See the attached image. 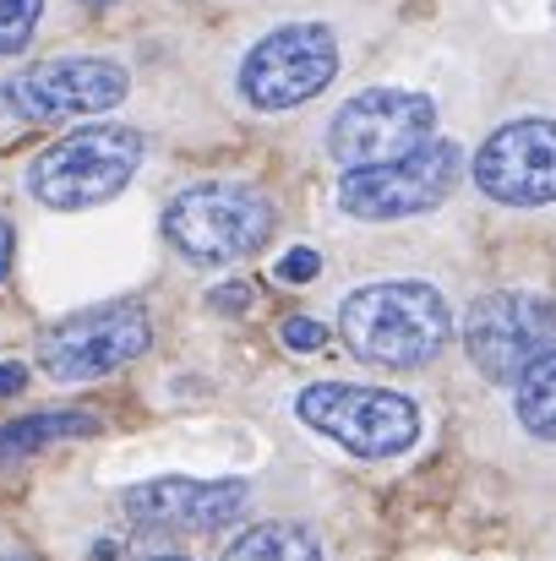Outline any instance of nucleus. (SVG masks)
<instances>
[{
	"label": "nucleus",
	"mask_w": 556,
	"mask_h": 561,
	"mask_svg": "<svg viewBox=\"0 0 556 561\" xmlns=\"http://www.w3.org/2000/svg\"><path fill=\"white\" fill-rule=\"evenodd\" d=\"M344 344L387 371H420L442 355L453 317L436 284L425 278H387V284H361L339 306Z\"/></svg>",
	"instance_id": "nucleus-1"
},
{
	"label": "nucleus",
	"mask_w": 556,
	"mask_h": 561,
	"mask_svg": "<svg viewBox=\"0 0 556 561\" xmlns=\"http://www.w3.org/2000/svg\"><path fill=\"white\" fill-rule=\"evenodd\" d=\"M93 431H99V414H88V409H44V414L5 420V425H0V463L33 458V453H38V447H49V442L93 436Z\"/></svg>",
	"instance_id": "nucleus-13"
},
{
	"label": "nucleus",
	"mask_w": 556,
	"mask_h": 561,
	"mask_svg": "<svg viewBox=\"0 0 556 561\" xmlns=\"http://www.w3.org/2000/svg\"><path fill=\"white\" fill-rule=\"evenodd\" d=\"M322 273V256L311 245H295L290 256H279V284H311Z\"/></svg>",
	"instance_id": "nucleus-18"
},
{
	"label": "nucleus",
	"mask_w": 556,
	"mask_h": 561,
	"mask_svg": "<svg viewBox=\"0 0 556 561\" xmlns=\"http://www.w3.org/2000/svg\"><path fill=\"white\" fill-rule=\"evenodd\" d=\"M339 33L328 22H284L262 33L240 60V99L262 115H284L311 104L339 77Z\"/></svg>",
	"instance_id": "nucleus-3"
},
{
	"label": "nucleus",
	"mask_w": 556,
	"mask_h": 561,
	"mask_svg": "<svg viewBox=\"0 0 556 561\" xmlns=\"http://www.w3.org/2000/svg\"><path fill=\"white\" fill-rule=\"evenodd\" d=\"M5 561H22V557H5Z\"/></svg>",
	"instance_id": "nucleus-24"
},
{
	"label": "nucleus",
	"mask_w": 556,
	"mask_h": 561,
	"mask_svg": "<svg viewBox=\"0 0 556 561\" xmlns=\"http://www.w3.org/2000/svg\"><path fill=\"white\" fill-rule=\"evenodd\" d=\"M164 234H170V245L181 251L185 262L218 267V262L251 256V251L273 234V202H268L262 191L229 186V181L191 186L170 202Z\"/></svg>",
	"instance_id": "nucleus-5"
},
{
	"label": "nucleus",
	"mask_w": 556,
	"mask_h": 561,
	"mask_svg": "<svg viewBox=\"0 0 556 561\" xmlns=\"http://www.w3.org/2000/svg\"><path fill=\"white\" fill-rule=\"evenodd\" d=\"M82 5H110V0H82Z\"/></svg>",
	"instance_id": "nucleus-23"
},
{
	"label": "nucleus",
	"mask_w": 556,
	"mask_h": 561,
	"mask_svg": "<svg viewBox=\"0 0 556 561\" xmlns=\"http://www.w3.org/2000/svg\"><path fill=\"white\" fill-rule=\"evenodd\" d=\"M207 306H218V311H246V306H251V284H224V289L207 295Z\"/></svg>",
	"instance_id": "nucleus-19"
},
{
	"label": "nucleus",
	"mask_w": 556,
	"mask_h": 561,
	"mask_svg": "<svg viewBox=\"0 0 556 561\" xmlns=\"http://www.w3.org/2000/svg\"><path fill=\"white\" fill-rule=\"evenodd\" d=\"M224 561H322V551L300 524H257L224 551Z\"/></svg>",
	"instance_id": "nucleus-14"
},
{
	"label": "nucleus",
	"mask_w": 556,
	"mask_h": 561,
	"mask_svg": "<svg viewBox=\"0 0 556 561\" xmlns=\"http://www.w3.org/2000/svg\"><path fill=\"white\" fill-rule=\"evenodd\" d=\"M5 273H11V224L0 218V284H5Z\"/></svg>",
	"instance_id": "nucleus-21"
},
{
	"label": "nucleus",
	"mask_w": 556,
	"mask_h": 561,
	"mask_svg": "<svg viewBox=\"0 0 556 561\" xmlns=\"http://www.w3.org/2000/svg\"><path fill=\"white\" fill-rule=\"evenodd\" d=\"M436 137V104L409 88H366L344 99V110L328 126V153L339 170H371L387 159L415 153Z\"/></svg>",
	"instance_id": "nucleus-8"
},
{
	"label": "nucleus",
	"mask_w": 556,
	"mask_h": 561,
	"mask_svg": "<svg viewBox=\"0 0 556 561\" xmlns=\"http://www.w3.org/2000/svg\"><path fill=\"white\" fill-rule=\"evenodd\" d=\"M148 561H185V557H148Z\"/></svg>",
	"instance_id": "nucleus-22"
},
{
	"label": "nucleus",
	"mask_w": 556,
	"mask_h": 561,
	"mask_svg": "<svg viewBox=\"0 0 556 561\" xmlns=\"http://www.w3.org/2000/svg\"><path fill=\"white\" fill-rule=\"evenodd\" d=\"M132 77L121 60L104 55H66V60H44L27 66L5 82V104L27 121H71V115H99L115 110L126 99Z\"/></svg>",
	"instance_id": "nucleus-10"
},
{
	"label": "nucleus",
	"mask_w": 556,
	"mask_h": 561,
	"mask_svg": "<svg viewBox=\"0 0 556 561\" xmlns=\"http://www.w3.org/2000/svg\"><path fill=\"white\" fill-rule=\"evenodd\" d=\"M458 175H464V148L447 142V137H431L404 159H387V164H371V170H344L339 207L350 218H366V224L415 218V213L442 207L458 186Z\"/></svg>",
	"instance_id": "nucleus-6"
},
{
	"label": "nucleus",
	"mask_w": 556,
	"mask_h": 561,
	"mask_svg": "<svg viewBox=\"0 0 556 561\" xmlns=\"http://www.w3.org/2000/svg\"><path fill=\"white\" fill-rule=\"evenodd\" d=\"M251 502L246 480H185L164 474L148 485H132L121 496V513L143 529H175V535H213L224 524H235Z\"/></svg>",
	"instance_id": "nucleus-12"
},
{
	"label": "nucleus",
	"mask_w": 556,
	"mask_h": 561,
	"mask_svg": "<svg viewBox=\"0 0 556 561\" xmlns=\"http://www.w3.org/2000/svg\"><path fill=\"white\" fill-rule=\"evenodd\" d=\"M154 350V322L137 300H115V306H93L60 328H49L38 339V366L55 381H93L110 376L132 360H143Z\"/></svg>",
	"instance_id": "nucleus-9"
},
{
	"label": "nucleus",
	"mask_w": 556,
	"mask_h": 561,
	"mask_svg": "<svg viewBox=\"0 0 556 561\" xmlns=\"http://www.w3.org/2000/svg\"><path fill=\"white\" fill-rule=\"evenodd\" d=\"M44 16V0H0V55H16Z\"/></svg>",
	"instance_id": "nucleus-16"
},
{
	"label": "nucleus",
	"mask_w": 556,
	"mask_h": 561,
	"mask_svg": "<svg viewBox=\"0 0 556 561\" xmlns=\"http://www.w3.org/2000/svg\"><path fill=\"white\" fill-rule=\"evenodd\" d=\"M27 392V366L22 360H0V398H16Z\"/></svg>",
	"instance_id": "nucleus-20"
},
{
	"label": "nucleus",
	"mask_w": 556,
	"mask_h": 561,
	"mask_svg": "<svg viewBox=\"0 0 556 561\" xmlns=\"http://www.w3.org/2000/svg\"><path fill=\"white\" fill-rule=\"evenodd\" d=\"M464 350L486 381L513 387L535 360L556 355V306L530 289H491L464 317Z\"/></svg>",
	"instance_id": "nucleus-7"
},
{
	"label": "nucleus",
	"mask_w": 556,
	"mask_h": 561,
	"mask_svg": "<svg viewBox=\"0 0 556 561\" xmlns=\"http://www.w3.org/2000/svg\"><path fill=\"white\" fill-rule=\"evenodd\" d=\"M295 414L355 458H398L420 442V409L387 387L311 381V387H300Z\"/></svg>",
	"instance_id": "nucleus-4"
},
{
	"label": "nucleus",
	"mask_w": 556,
	"mask_h": 561,
	"mask_svg": "<svg viewBox=\"0 0 556 561\" xmlns=\"http://www.w3.org/2000/svg\"><path fill=\"white\" fill-rule=\"evenodd\" d=\"M137 170H143V137L132 126H82L33 159L27 191L55 213H82L121 196Z\"/></svg>",
	"instance_id": "nucleus-2"
},
{
	"label": "nucleus",
	"mask_w": 556,
	"mask_h": 561,
	"mask_svg": "<svg viewBox=\"0 0 556 561\" xmlns=\"http://www.w3.org/2000/svg\"><path fill=\"white\" fill-rule=\"evenodd\" d=\"M475 186L502 207L556 202V121L524 115L497 126L475 153Z\"/></svg>",
	"instance_id": "nucleus-11"
},
{
	"label": "nucleus",
	"mask_w": 556,
	"mask_h": 561,
	"mask_svg": "<svg viewBox=\"0 0 556 561\" xmlns=\"http://www.w3.org/2000/svg\"><path fill=\"white\" fill-rule=\"evenodd\" d=\"M279 339H284V350H295V355H317V350L328 344V328L311 322V317H290V322L279 328Z\"/></svg>",
	"instance_id": "nucleus-17"
},
{
	"label": "nucleus",
	"mask_w": 556,
	"mask_h": 561,
	"mask_svg": "<svg viewBox=\"0 0 556 561\" xmlns=\"http://www.w3.org/2000/svg\"><path fill=\"white\" fill-rule=\"evenodd\" d=\"M513 409H519V425L541 442H556V355L535 360L530 371L513 381Z\"/></svg>",
	"instance_id": "nucleus-15"
}]
</instances>
